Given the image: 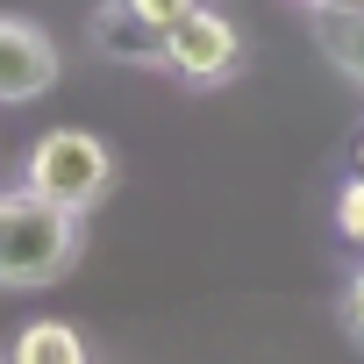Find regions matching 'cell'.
<instances>
[{
    "label": "cell",
    "instance_id": "1",
    "mask_svg": "<svg viewBox=\"0 0 364 364\" xmlns=\"http://www.w3.org/2000/svg\"><path fill=\"white\" fill-rule=\"evenodd\" d=\"M79 257V215L22 193H0V286H43Z\"/></svg>",
    "mask_w": 364,
    "mask_h": 364
},
{
    "label": "cell",
    "instance_id": "2",
    "mask_svg": "<svg viewBox=\"0 0 364 364\" xmlns=\"http://www.w3.org/2000/svg\"><path fill=\"white\" fill-rule=\"evenodd\" d=\"M107 178H114V157L93 129H50V136H36V150L22 164V186L65 215H86L107 193Z\"/></svg>",
    "mask_w": 364,
    "mask_h": 364
},
{
    "label": "cell",
    "instance_id": "3",
    "mask_svg": "<svg viewBox=\"0 0 364 364\" xmlns=\"http://www.w3.org/2000/svg\"><path fill=\"white\" fill-rule=\"evenodd\" d=\"M243 65V36L222 8H193L186 22L164 29V72H178L186 86H222Z\"/></svg>",
    "mask_w": 364,
    "mask_h": 364
},
{
    "label": "cell",
    "instance_id": "4",
    "mask_svg": "<svg viewBox=\"0 0 364 364\" xmlns=\"http://www.w3.org/2000/svg\"><path fill=\"white\" fill-rule=\"evenodd\" d=\"M50 86H58V43L36 22L0 15V100L22 107V100H43Z\"/></svg>",
    "mask_w": 364,
    "mask_h": 364
},
{
    "label": "cell",
    "instance_id": "5",
    "mask_svg": "<svg viewBox=\"0 0 364 364\" xmlns=\"http://www.w3.org/2000/svg\"><path fill=\"white\" fill-rule=\"evenodd\" d=\"M93 50L114 58V65H164V29H150L129 0H107V8L93 15Z\"/></svg>",
    "mask_w": 364,
    "mask_h": 364
},
{
    "label": "cell",
    "instance_id": "6",
    "mask_svg": "<svg viewBox=\"0 0 364 364\" xmlns=\"http://www.w3.org/2000/svg\"><path fill=\"white\" fill-rule=\"evenodd\" d=\"M0 364H93V357H86V336L72 321H29Z\"/></svg>",
    "mask_w": 364,
    "mask_h": 364
},
{
    "label": "cell",
    "instance_id": "7",
    "mask_svg": "<svg viewBox=\"0 0 364 364\" xmlns=\"http://www.w3.org/2000/svg\"><path fill=\"white\" fill-rule=\"evenodd\" d=\"M314 43L328 50V65H343V72L364 86V8H350V15H314Z\"/></svg>",
    "mask_w": 364,
    "mask_h": 364
},
{
    "label": "cell",
    "instance_id": "8",
    "mask_svg": "<svg viewBox=\"0 0 364 364\" xmlns=\"http://www.w3.org/2000/svg\"><path fill=\"white\" fill-rule=\"evenodd\" d=\"M336 236L364 250V171H357V178H343V193H336Z\"/></svg>",
    "mask_w": 364,
    "mask_h": 364
},
{
    "label": "cell",
    "instance_id": "9",
    "mask_svg": "<svg viewBox=\"0 0 364 364\" xmlns=\"http://www.w3.org/2000/svg\"><path fill=\"white\" fill-rule=\"evenodd\" d=\"M129 8H136L150 29H171V22H186V15L200 8V0H129Z\"/></svg>",
    "mask_w": 364,
    "mask_h": 364
},
{
    "label": "cell",
    "instance_id": "10",
    "mask_svg": "<svg viewBox=\"0 0 364 364\" xmlns=\"http://www.w3.org/2000/svg\"><path fill=\"white\" fill-rule=\"evenodd\" d=\"M343 328H350V343L364 350V272H357V286H350V300H343Z\"/></svg>",
    "mask_w": 364,
    "mask_h": 364
},
{
    "label": "cell",
    "instance_id": "11",
    "mask_svg": "<svg viewBox=\"0 0 364 364\" xmlns=\"http://www.w3.org/2000/svg\"><path fill=\"white\" fill-rule=\"evenodd\" d=\"M321 15H350V8H364V0H314Z\"/></svg>",
    "mask_w": 364,
    "mask_h": 364
},
{
    "label": "cell",
    "instance_id": "12",
    "mask_svg": "<svg viewBox=\"0 0 364 364\" xmlns=\"http://www.w3.org/2000/svg\"><path fill=\"white\" fill-rule=\"evenodd\" d=\"M350 157H357V171H364V136H357V150H350Z\"/></svg>",
    "mask_w": 364,
    "mask_h": 364
}]
</instances>
